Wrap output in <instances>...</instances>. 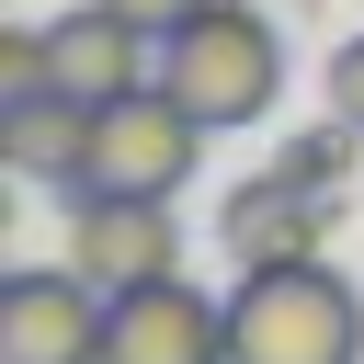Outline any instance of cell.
<instances>
[{
  "label": "cell",
  "instance_id": "1",
  "mask_svg": "<svg viewBox=\"0 0 364 364\" xmlns=\"http://www.w3.org/2000/svg\"><path fill=\"white\" fill-rule=\"evenodd\" d=\"M228 364H364V296L318 250L262 262L228 296Z\"/></svg>",
  "mask_w": 364,
  "mask_h": 364
},
{
  "label": "cell",
  "instance_id": "2",
  "mask_svg": "<svg viewBox=\"0 0 364 364\" xmlns=\"http://www.w3.org/2000/svg\"><path fill=\"white\" fill-rule=\"evenodd\" d=\"M159 80L205 114V125H262L284 102V34L250 0H205L159 34Z\"/></svg>",
  "mask_w": 364,
  "mask_h": 364
},
{
  "label": "cell",
  "instance_id": "3",
  "mask_svg": "<svg viewBox=\"0 0 364 364\" xmlns=\"http://www.w3.org/2000/svg\"><path fill=\"white\" fill-rule=\"evenodd\" d=\"M205 114L171 91V80H136V91H114V102H91V171L80 182H102V193H182L193 182V159H205Z\"/></svg>",
  "mask_w": 364,
  "mask_h": 364
},
{
  "label": "cell",
  "instance_id": "4",
  "mask_svg": "<svg viewBox=\"0 0 364 364\" xmlns=\"http://www.w3.org/2000/svg\"><path fill=\"white\" fill-rule=\"evenodd\" d=\"M68 262H80L102 296L182 273V216H171V193H102V182H80V193H68Z\"/></svg>",
  "mask_w": 364,
  "mask_h": 364
},
{
  "label": "cell",
  "instance_id": "5",
  "mask_svg": "<svg viewBox=\"0 0 364 364\" xmlns=\"http://www.w3.org/2000/svg\"><path fill=\"white\" fill-rule=\"evenodd\" d=\"M102 307L80 262H23L0 284V364H102Z\"/></svg>",
  "mask_w": 364,
  "mask_h": 364
},
{
  "label": "cell",
  "instance_id": "6",
  "mask_svg": "<svg viewBox=\"0 0 364 364\" xmlns=\"http://www.w3.org/2000/svg\"><path fill=\"white\" fill-rule=\"evenodd\" d=\"M102 364H228V307L182 273L125 284L102 307Z\"/></svg>",
  "mask_w": 364,
  "mask_h": 364
},
{
  "label": "cell",
  "instance_id": "7",
  "mask_svg": "<svg viewBox=\"0 0 364 364\" xmlns=\"http://www.w3.org/2000/svg\"><path fill=\"white\" fill-rule=\"evenodd\" d=\"M46 80L80 91V102H114V91L159 80V34H148L136 11H114V0H80V11L46 23Z\"/></svg>",
  "mask_w": 364,
  "mask_h": 364
},
{
  "label": "cell",
  "instance_id": "8",
  "mask_svg": "<svg viewBox=\"0 0 364 364\" xmlns=\"http://www.w3.org/2000/svg\"><path fill=\"white\" fill-rule=\"evenodd\" d=\"M318 239H330V193H307V182H284V171H262V182H239V193L216 205V250H228L239 273L307 262Z\"/></svg>",
  "mask_w": 364,
  "mask_h": 364
},
{
  "label": "cell",
  "instance_id": "9",
  "mask_svg": "<svg viewBox=\"0 0 364 364\" xmlns=\"http://www.w3.org/2000/svg\"><path fill=\"white\" fill-rule=\"evenodd\" d=\"M0 159H11L23 182L80 193V171H91V102H80V91H11V102H0Z\"/></svg>",
  "mask_w": 364,
  "mask_h": 364
},
{
  "label": "cell",
  "instance_id": "10",
  "mask_svg": "<svg viewBox=\"0 0 364 364\" xmlns=\"http://www.w3.org/2000/svg\"><path fill=\"white\" fill-rule=\"evenodd\" d=\"M353 148H364V125H341V114H330V125L284 136V148H273V171H284V182H307V193H330V182L353 171Z\"/></svg>",
  "mask_w": 364,
  "mask_h": 364
},
{
  "label": "cell",
  "instance_id": "11",
  "mask_svg": "<svg viewBox=\"0 0 364 364\" xmlns=\"http://www.w3.org/2000/svg\"><path fill=\"white\" fill-rule=\"evenodd\" d=\"M0 91H57L46 80V23H11L0 34Z\"/></svg>",
  "mask_w": 364,
  "mask_h": 364
},
{
  "label": "cell",
  "instance_id": "12",
  "mask_svg": "<svg viewBox=\"0 0 364 364\" xmlns=\"http://www.w3.org/2000/svg\"><path fill=\"white\" fill-rule=\"evenodd\" d=\"M330 114H341V125H364V34H353V46H330Z\"/></svg>",
  "mask_w": 364,
  "mask_h": 364
},
{
  "label": "cell",
  "instance_id": "13",
  "mask_svg": "<svg viewBox=\"0 0 364 364\" xmlns=\"http://www.w3.org/2000/svg\"><path fill=\"white\" fill-rule=\"evenodd\" d=\"M114 11H136L148 34H171V23H182V11H205V0H114Z\"/></svg>",
  "mask_w": 364,
  "mask_h": 364
}]
</instances>
